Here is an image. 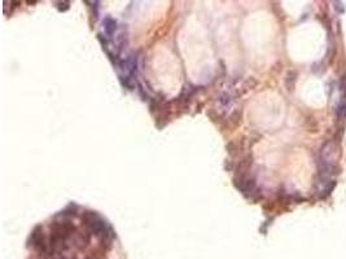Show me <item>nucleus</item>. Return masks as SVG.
<instances>
[{
  "mask_svg": "<svg viewBox=\"0 0 346 259\" xmlns=\"http://www.w3.org/2000/svg\"><path fill=\"white\" fill-rule=\"evenodd\" d=\"M102 25H104V30H105L106 35H109V37L113 35L114 31H116V29H117V22H116V20H113L111 17H106V18L104 20Z\"/></svg>",
  "mask_w": 346,
  "mask_h": 259,
  "instance_id": "nucleus-1",
  "label": "nucleus"
}]
</instances>
